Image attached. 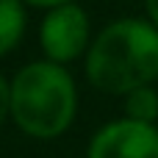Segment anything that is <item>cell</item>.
<instances>
[{
    "mask_svg": "<svg viewBox=\"0 0 158 158\" xmlns=\"http://www.w3.org/2000/svg\"><path fill=\"white\" fill-rule=\"evenodd\" d=\"M125 117L136 122L156 125L158 119V92L153 86H139L125 94Z\"/></svg>",
    "mask_w": 158,
    "mask_h": 158,
    "instance_id": "8992f818",
    "label": "cell"
},
{
    "mask_svg": "<svg viewBox=\"0 0 158 158\" xmlns=\"http://www.w3.org/2000/svg\"><path fill=\"white\" fill-rule=\"evenodd\" d=\"M144 8H147V19L158 28V0H144Z\"/></svg>",
    "mask_w": 158,
    "mask_h": 158,
    "instance_id": "9c48e42d",
    "label": "cell"
},
{
    "mask_svg": "<svg viewBox=\"0 0 158 158\" xmlns=\"http://www.w3.org/2000/svg\"><path fill=\"white\" fill-rule=\"evenodd\" d=\"M6 117H11V81L0 75V125Z\"/></svg>",
    "mask_w": 158,
    "mask_h": 158,
    "instance_id": "52a82bcc",
    "label": "cell"
},
{
    "mask_svg": "<svg viewBox=\"0 0 158 158\" xmlns=\"http://www.w3.org/2000/svg\"><path fill=\"white\" fill-rule=\"evenodd\" d=\"M86 158H158V128L128 117L114 119L92 136Z\"/></svg>",
    "mask_w": 158,
    "mask_h": 158,
    "instance_id": "277c9868",
    "label": "cell"
},
{
    "mask_svg": "<svg viewBox=\"0 0 158 158\" xmlns=\"http://www.w3.org/2000/svg\"><path fill=\"white\" fill-rule=\"evenodd\" d=\"M28 6H36V8H58V6H67V3H75V0H22Z\"/></svg>",
    "mask_w": 158,
    "mask_h": 158,
    "instance_id": "ba28073f",
    "label": "cell"
},
{
    "mask_svg": "<svg viewBox=\"0 0 158 158\" xmlns=\"http://www.w3.org/2000/svg\"><path fill=\"white\" fill-rule=\"evenodd\" d=\"M86 78L94 89L119 97L150 86L158 78V28L136 17L106 25L89 44Z\"/></svg>",
    "mask_w": 158,
    "mask_h": 158,
    "instance_id": "6da1fadb",
    "label": "cell"
},
{
    "mask_svg": "<svg viewBox=\"0 0 158 158\" xmlns=\"http://www.w3.org/2000/svg\"><path fill=\"white\" fill-rule=\"evenodd\" d=\"M22 33H25L22 0H0V58L19 44Z\"/></svg>",
    "mask_w": 158,
    "mask_h": 158,
    "instance_id": "5b68a950",
    "label": "cell"
},
{
    "mask_svg": "<svg viewBox=\"0 0 158 158\" xmlns=\"http://www.w3.org/2000/svg\"><path fill=\"white\" fill-rule=\"evenodd\" d=\"M39 42L47 61L69 64L89 53V17L78 3L50 8L39 28Z\"/></svg>",
    "mask_w": 158,
    "mask_h": 158,
    "instance_id": "3957f363",
    "label": "cell"
},
{
    "mask_svg": "<svg viewBox=\"0 0 158 158\" xmlns=\"http://www.w3.org/2000/svg\"><path fill=\"white\" fill-rule=\"evenodd\" d=\"M78 108V89L64 64L33 61L25 64L11 81V119L33 139L61 136Z\"/></svg>",
    "mask_w": 158,
    "mask_h": 158,
    "instance_id": "7a4b0ae2",
    "label": "cell"
}]
</instances>
